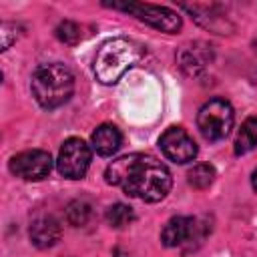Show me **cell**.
<instances>
[{
  "mask_svg": "<svg viewBox=\"0 0 257 257\" xmlns=\"http://www.w3.org/2000/svg\"><path fill=\"white\" fill-rule=\"evenodd\" d=\"M104 179L108 185L120 187L126 195L137 197L145 203H157L165 199L173 187V177L169 169L155 157L133 153L112 161Z\"/></svg>",
  "mask_w": 257,
  "mask_h": 257,
  "instance_id": "obj_1",
  "label": "cell"
},
{
  "mask_svg": "<svg viewBox=\"0 0 257 257\" xmlns=\"http://www.w3.org/2000/svg\"><path fill=\"white\" fill-rule=\"evenodd\" d=\"M32 94L42 108H58L70 100L74 92V76L60 62L40 64L30 80Z\"/></svg>",
  "mask_w": 257,
  "mask_h": 257,
  "instance_id": "obj_2",
  "label": "cell"
},
{
  "mask_svg": "<svg viewBox=\"0 0 257 257\" xmlns=\"http://www.w3.org/2000/svg\"><path fill=\"white\" fill-rule=\"evenodd\" d=\"M143 48L128 38H110L100 44L94 56V76L102 84H114L131 66L139 62Z\"/></svg>",
  "mask_w": 257,
  "mask_h": 257,
  "instance_id": "obj_3",
  "label": "cell"
},
{
  "mask_svg": "<svg viewBox=\"0 0 257 257\" xmlns=\"http://www.w3.org/2000/svg\"><path fill=\"white\" fill-rule=\"evenodd\" d=\"M233 122H235V112H233L231 102L225 98L207 100L199 108V114H197V126L201 135L211 143L223 141L231 133Z\"/></svg>",
  "mask_w": 257,
  "mask_h": 257,
  "instance_id": "obj_4",
  "label": "cell"
},
{
  "mask_svg": "<svg viewBox=\"0 0 257 257\" xmlns=\"http://www.w3.org/2000/svg\"><path fill=\"white\" fill-rule=\"evenodd\" d=\"M92 149L78 137H70L62 143L56 159L58 173L66 179H82L90 167Z\"/></svg>",
  "mask_w": 257,
  "mask_h": 257,
  "instance_id": "obj_5",
  "label": "cell"
},
{
  "mask_svg": "<svg viewBox=\"0 0 257 257\" xmlns=\"http://www.w3.org/2000/svg\"><path fill=\"white\" fill-rule=\"evenodd\" d=\"M112 8L131 12L139 20H143L149 26H153L161 32H167V34H173V32L181 30V26H183L181 16L167 6H157V4H147V2H128V4H112Z\"/></svg>",
  "mask_w": 257,
  "mask_h": 257,
  "instance_id": "obj_6",
  "label": "cell"
},
{
  "mask_svg": "<svg viewBox=\"0 0 257 257\" xmlns=\"http://www.w3.org/2000/svg\"><path fill=\"white\" fill-rule=\"evenodd\" d=\"M205 237V227L199 223L197 217H171L163 231H161V241L165 247H193V241L201 243Z\"/></svg>",
  "mask_w": 257,
  "mask_h": 257,
  "instance_id": "obj_7",
  "label": "cell"
},
{
  "mask_svg": "<svg viewBox=\"0 0 257 257\" xmlns=\"http://www.w3.org/2000/svg\"><path fill=\"white\" fill-rule=\"evenodd\" d=\"M52 169V157L48 151L30 149L10 159V173L24 181H42Z\"/></svg>",
  "mask_w": 257,
  "mask_h": 257,
  "instance_id": "obj_8",
  "label": "cell"
},
{
  "mask_svg": "<svg viewBox=\"0 0 257 257\" xmlns=\"http://www.w3.org/2000/svg\"><path fill=\"white\" fill-rule=\"evenodd\" d=\"M159 147L163 151V155L173 161V163H179V165H185V163H191L195 161L197 157V145L195 141L191 139V135L181 128V126H169L161 139H159Z\"/></svg>",
  "mask_w": 257,
  "mask_h": 257,
  "instance_id": "obj_9",
  "label": "cell"
},
{
  "mask_svg": "<svg viewBox=\"0 0 257 257\" xmlns=\"http://www.w3.org/2000/svg\"><path fill=\"white\" fill-rule=\"evenodd\" d=\"M60 223L52 215H40L30 223V241L38 249H48L60 239Z\"/></svg>",
  "mask_w": 257,
  "mask_h": 257,
  "instance_id": "obj_10",
  "label": "cell"
},
{
  "mask_svg": "<svg viewBox=\"0 0 257 257\" xmlns=\"http://www.w3.org/2000/svg\"><path fill=\"white\" fill-rule=\"evenodd\" d=\"M90 143H92V149L100 155V157H110L114 155L120 145H122V135L120 131L110 124V122H104V124H98L90 137Z\"/></svg>",
  "mask_w": 257,
  "mask_h": 257,
  "instance_id": "obj_11",
  "label": "cell"
},
{
  "mask_svg": "<svg viewBox=\"0 0 257 257\" xmlns=\"http://www.w3.org/2000/svg\"><path fill=\"white\" fill-rule=\"evenodd\" d=\"M257 147V116L245 118L235 139V155H245Z\"/></svg>",
  "mask_w": 257,
  "mask_h": 257,
  "instance_id": "obj_12",
  "label": "cell"
},
{
  "mask_svg": "<svg viewBox=\"0 0 257 257\" xmlns=\"http://www.w3.org/2000/svg\"><path fill=\"white\" fill-rule=\"evenodd\" d=\"M187 181L195 189H207V187H211L213 181H215V169H213V165H207V163L195 165L193 169H189Z\"/></svg>",
  "mask_w": 257,
  "mask_h": 257,
  "instance_id": "obj_13",
  "label": "cell"
},
{
  "mask_svg": "<svg viewBox=\"0 0 257 257\" xmlns=\"http://www.w3.org/2000/svg\"><path fill=\"white\" fill-rule=\"evenodd\" d=\"M106 221L114 229H124L135 221V211L124 203H114L106 209Z\"/></svg>",
  "mask_w": 257,
  "mask_h": 257,
  "instance_id": "obj_14",
  "label": "cell"
},
{
  "mask_svg": "<svg viewBox=\"0 0 257 257\" xmlns=\"http://www.w3.org/2000/svg\"><path fill=\"white\" fill-rule=\"evenodd\" d=\"M90 219V205L86 201H72L66 207V221L72 227H84Z\"/></svg>",
  "mask_w": 257,
  "mask_h": 257,
  "instance_id": "obj_15",
  "label": "cell"
},
{
  "mask_svg": "<svg viewBox=\"0 0 257 257\" xmlns=\"http://www.w3.org/2000/svg\"><path fill=\"white\" fill-rule=\"evenodd\" d=\"M56 36H58V40H62V42H66V44H76L78 38H80V28H78L74 22L64 20V22L58 24Z\"/></svg>",
  "mask_w": 257,
  "mask_h": 257,
  "instance_id": "obj_16",
  "label": "cell"
},
{
  "mask_svg": "<svg viewBox=\"0 0 257 257\" xmlns=\"http://www.w3.org/2000/svg\"><path fill=\"white\" fill-rule=\"evenodd\" d=\"M251 185H253V189L257 191V169H255L253 175H251Z\"/></svg>",
  "mask_w": 257,
  "mask_h": 257,
  "instance_id": "obj_17",
  "label": "cell"
}]
</instances>
